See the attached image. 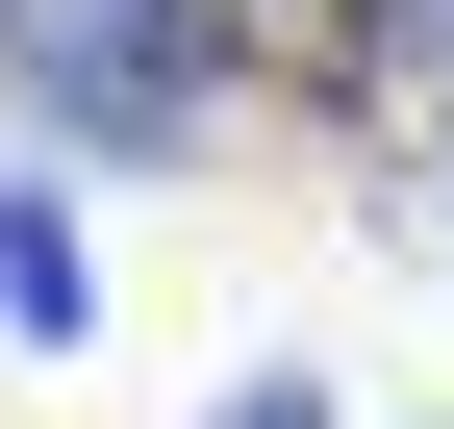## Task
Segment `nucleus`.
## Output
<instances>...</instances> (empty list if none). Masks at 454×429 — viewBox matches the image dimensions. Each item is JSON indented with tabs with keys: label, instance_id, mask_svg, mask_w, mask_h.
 Segmentation results:
<instances>
[{
	"label": "nucleus",
	"instance_id": "4",
	"mask_svg": "<svg viewBox=\"0 0 454 429\" xmlns=\"http://www.w3.org/2000/svg\"><path fill=\"white\" fill-rule=\"evenodd\" d=\"M202 429H328V379H303V354H278V379H227Z\"/></svg>",
	"mask_w": 454,
	"mask_h": 429
},
{
	"label": "nucleus",
	"instance_id": "2",
	"mask_svg": "<svg viewBox=\"0 0 454 429\" xmlns=\"http://www.w3.org/2000/svg\"><path fill=\"white\" fill-rule=\"evenodd\" d=\"M0 354H101V253L51 177H0Z\"/></svg>",
	"mask_w": 454,
	"mask_h": 429
},
{
	"label": "nucleus",
	"instance_id": "3",
	"mask_svg": "<svg viewBox=\"0 0 454 429\" xmlns=\"http://www.w3.org/2000/svg\"><path fill=\"white\" fill-rule=\"evenodd\" d=\"M328 76H354V101H454V0H354Z\"/></svg>",
	"mask_w": 454,
	"mask_h": 429
},
{
	"label": "nucleus",
	"instance_id": "5",
	"mask_svg": "<svg viewBox=\"0 0 454 429\" xmlns=\"http://www.w3.org/2000/svg\"><path fill=\"white\" fill-rule=\"evenodd\" d=\"M253 51H354V0H253Z\"/></svg>",
	"mask_w": 454,
	"mask_h": 429
},
{
	"label": "nucleus",
	"instance_id": "1",
	"mask_svg": "<svg viewBox=\"0 0 454 429\" xmlns=\"http://www.w3.org/2000/svg\"><path fill=\"white\" fill-rule=\"evenodd\" d=\"M0 76H26V127L101 152V177H202L227 101H253V0H26Z\"/></svg>",
	"mask_w": 454,
	"mask_h": 429
}]
</instances>
